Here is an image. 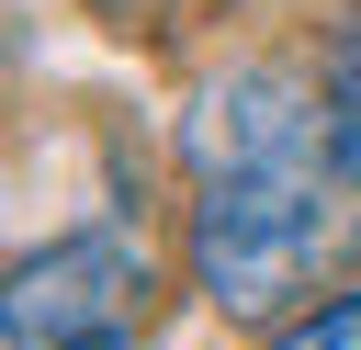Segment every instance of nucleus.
Returning a JSON list of instances; mask_svg holds the SVG:
<instances>
[{
    "label": "nucleus",
    "instance_id": "f03ea898",
    "mask_svg": "<svg viewBox=\"0 0 361 350\" xmlns=\"http://www.w3.org/2000/svg\"><path fill=\"white\" fill-rule=\"evenodd\" d=\"M192 181H248V169H327V90L282 56H237L192 90L180 113Z\"/></svg>",
    "mask_w": 361,
    "mask_h": 350
},
{
    "label": "nucleus",
    "instance_id": "423d86ee",
    "mask_svg": "<svg viewBox=\"0 0 361 350\" xmlns=\"http://www.w3.org/2000/svg\"><path fill=\"white\" fill-rule=\"evenodd\" d=\"M68 350H147V339H124V327H102V339H68Z\"/></svg>",
    "mask_w": 361,
    "mask_h": 350
},
{
    "label": "nucleus",
    "instance_id": "20e7f679",
    "mask_svg": "<svg viewBox=\"0 0 361 350\" xmlns=\"http://www.w3.org/2000/svg\"><path fill=\"white\" fill-rule=\"evenodd\" d=\"M327 158L361 181V0H350L338 34H327Z\"/></svg>",
    "mask_w": 361,
    "mask_h": 350
},
{
    "label": "nucleus",
    "instance_id": "f257e3e1",
    "mask_svg": "<svg viewBox=\"0 0 361 350\" xmlns=\"http://www.w3.org/2000/svg\"><path fill=\"white\" fill-rule=\"evenodd\" d=\"M361 248V181L327 158V169H248V181H203L192 226H180V260H192V294L226 316V327H282V305L338 271Z\"/></svg>",
    "mask_w": 361,
    "mask_h": 350
},
{
    "label": "nucleus",
    "instance_id": "39448f33",
    "mask_svg": "<svg viewBox=\"0 0 361 350\" xmlns=\"http://www.w3.org/2000/svg\"><path fill=\"white\" fill-rule=\"evenodd\" d=\"M271 350H361V282H350V294H327L316 316H282V327H271Z\"/></svg>",
    "mask_w": 361,
    "mask_h": 350
},
{
    "label": "nucleus",
    "instance_id": "0eeeda50",
    "mask_svg": "<svg viewBox=\"0 0 361 350\" xmlns=\"http://www.w3.org/2000/svg\"><path fill=\"white\" fill-rule=\"evenodd\" d=\"M102 11H147V0H102Z\"/></svg>",
    "mask_w": 361,
    "mask_h": 350
},
{
    "label": "nucleus",
    "instance_id": "7ed1b4c3",
    "mask_svg": "<svg viewBox=\"0 0 361 350\" xmlns=\"http://www.w3.org/2000/svg\"><path fill=\"white\" fill-rule=\"evenodd\" d=\"M147 305V248L124 226H79V237H45L11 260V294H0V339L11 350H68V339H102Z\"/></svg>",
    "mask_w": 361,
    "mask_h": 350
}]
</instances>
